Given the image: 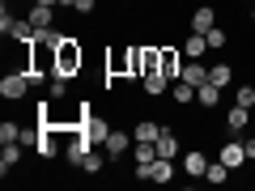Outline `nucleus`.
<instances>
[{
  "label": "nucleus",
  "instance_id": "obj_1",
  "mask_svg": "<svg viewBox=\"0 0 255 191\" xmlns=\"http://www.w3.org/2000/svg\"><path fill=\"white\" fill-rule=\"evenodd\" d=\"M81 68H85V47H81V38L68 34L55 47V77H81Z\"/></svg>",
  "mask_w": 255,
  "mask_h": 191
},
{
  "label": "nucleus",
  "instance_id": "obj_2",
  "mask_svg": "<svg viewBox=\"0 0 255 191\" xmlns=\"http://www.w3.org/2000/svg\"><path fill=\"white\" fill-rule=\"evenodd\" d=\"M26 90H30V73L26 68H13V73L0 77V98L17 102V98H26Z\"/></svg>",
  "mask_w": 255,
  "mask_h": 191
},
{
  "label": "nucleus",
  "instance_id": "obj_3",
  "mask_svg": "<svg viewBox=\"0 0 255 191\" xmlns=\"http://www.w3.org/2000/svg\"><path fill=\"white\" fill-rule=\"evenodd\" d=\"M157 73L170 77V81H179V77H183V55H179V47H174V43H162V60H157Z\"/></svg>",
  "mask_w": 255,
  "mask_h": 191
},
{
  "label": "nucleus",
  "instance_id": "obj_4",
  "mask_svg": "<svg viewBox=\"0 0 255 191\" xmlns=\"http://www.w3.org/2000/svg\"><path fill=\"white\" fill-rule=\"evenodd\" d=\"M217 162H226L230 170H238V166L247 162V140H226V145L217 149Z\"/></svg>",
  "mask_w": 255,
  "mask_h": 191
},
{
  "label": "nucleus",
  "instance_id": "obj_5",
  "mask_svg": "<svg viewBox=\"0 0 255 191\" xmlns=\"http://www.w3.org/2000/svg\"><path fill=\"white\" fill-rule=\"evenodd\" d=\"M81 132H85V140H90V145H107V136H111V127L102 123V119L94 115V110L81 119Z\"/></svg>",
  "mask_w": 255,
  "mask_h": 191
},
{
  "label": "nucleus",
  "instance_id": "obj_6",
  "mask_svg": "<svg viewBox=\"0 0 255 191\" xmlns=\"http://www.w3.org/2000/svg\"><path fill=\"white\" fill-rule=\"evenodd\" d=\"M217 26V4H200V9H191V30L196 34H209Z\"/></svg>",
  "mask_w": 255,
  "mask_h": 191
},
{
  "label": "nucleus",
  "instance_id": "obj_7",
  "mask_svg": "<svg viewBox=\"0 0 255 191\" xmlns=\"http://www.w3.org/2000/svg\"><path fill=\"white\" fill-rule=\"evenodd\" d=\"M204 170H209V153H204V149L183 153V174H187V179H204Z\"/></svg>",
  "mask_w": 255,
  "mask_h": 191
},
{
  "label": "nucleus",
  "instance_id": "obj_8",
  "mask_svg": "<svg viewBox=\"0 0 255 191\" xmlns=\"http://www.w3.org/2000/svg\"><path fill=\"white\" fill-rule=\"evenodd\" d=\"M132 145H136V136H128V132H111L102 149H107V153H111V162H115V157H119V153H128Z\"/></svg>",
  "mask_w": 255,
  "mask_h": 191
},
{
  "label": "nucleus",
  "instance_id": "obj_9",
  "mask_svg": "<svg viewBox=\"0 0 255 191\" xmlns=\"http://www.w3.org/2000/svg\"><path fill=\"white\" fill-rule=\"evenodd\" d=\"M140 81H145V94H149V98H162V94H170V77H162V73H145V77H140Z\"/></svg>",
  "mask_w": 255,
  "mask_h": 191
},
{
  "label": "nucleus",
  "instance_id": "obj_10",
  "mask_svg": "<svg viewBox=\"0 0 255 191\" xmlns=\"http://www.w3.org/2000/svg\"><path fill=\"white\" fill-rule=\"evenodd\" d=\"M179 81H187V85H196V90H200V85L209 81V68H204L200 60H187V64H183V77H179Z\"/></svg>",
  "mask_w": 255,
  "mask_h": 191
},
{
  "label": "nucleus",
  "instance_id": "obj_11",
  "mask_svg": "<svg viewBox=\"0 0 255 191\" xmlns=\"http://www.w3.org/2000/svg\"><path fill=\"white\" fill-rule=\"evenodd\" d=\"M157 157H179V136H174V127H162V136H157Z\"/></svg>",
  "mask_w": 255,
  "mask_h": 191
},
{
  "label": "nucleus",
  "instance_id": "obj_12",
  "mask_svg": "<svg viewBox=\"0 0 255 191\" xmlns=\"http://www.w3.org/2000/svg\"><path fill=\"white\" fill-rule=\"evenodd\" d=\"M30 26H34V30L55 26V4H34V9H30Z\"/></svg>",
  "mask_w": 255,
  "mask_h": 191
},
{
  "label": "nucleus",
  "instance_id": "obj_13",
  "mask_svg": "<svg viewBox=\"0 0 255 191\" xmlns=\"http://www.w3.org/2000/svg\"><path fill=\"white\" fill-rule=\"evenodd\" d=\"M196 102H200L204 110H217V102H221V85H213V81H204L200 90H196Z\"/></svg>",
  "mask_w": 255,
  "mask_h": 191
},
{
  "label": "nucleus",
  "instance_id": "obj_14",
  "mask_svg": "<svg viewBox=\"0 0 255 191\" xmlns=\"http://www.w3.org/2000/svg\"><path fill=\"white\" fill-rule=\"evenodd\" d=\"M204 51H209V38H204V34H196V30H191V34L183 38V55H187V60H200Z\"/></svg>",
  "mask_w": 255,
  "mask_h": 191
},
{
  "label": "nucleus",
  "instance_id": "obj_15",
  "mask_svg": "<svg viewBox=\"0 0 255 191\" xmlns=\"http://www.w3.org/2000/svg\"><path fill=\"white\" fill-rule=\"evenodd\" d=\"M98 149H102V145H98ZM98 149H90V153L81 157V166H77L81 174H102V170H107V157H102Z\"/></svg>",
  "mask_w": 255,
  "mask_h": 191
},
{
  "label": "nucleus",
  "instance_id": "obj_16",
  "mask_svg": "<svg viewBox=\"0 0 255 191\" xmlns=\"http://www.w3.org/2000/svg\"><path fill=\"white\" fill-rule=\"evenodd\" d=\"M170 98H174V106H191V102H196V85L174 81V85H170Z\"/></svg>",
  "mask_w": 255,
  "mask_h": 191
},
{
  "label": "nucleus",
  "instance_id": "obj_17",
  "mask_svg": "<svg viewBox=\"0 0 255 191\" xmlns=\"http://www.w3.org/2000/svg\"><path fill=\"white\" fill-rule=\"evenodd\" d=\"M247 123H251V106H238V102H234V110L226 115V127H230V132H243Z\"/></svg>",
  "mask_w": 255,
  "mask_h": 191
},
{
  "label": "nucleus",
  "instance_id": "obj_18",
  "mask_svg": "<svg viewBox=\"0 0 255 191\" xmlns=\"http://www.w3.org/2000/svg\"><path fill=\"white\" fill-rule=\"evenodd\" d=\"M162 127H166V123H153V119H140V123L132 127V136H136V140H157V136H162Z\"/></svg>",
  "mask_w": 255,
  "mask_h": 191
},
{
  "label": "nucleus",
  "instance_id": "obj_19",
  "mask_svg": "<svg viewBox=\"0 0 255 191\" xmlns=\"http://www.w3.org/2000/svg\"><path fill=\"white\" fill-rule=\"evenodd\" d=\"M230 166L226 162H209V170H204V183H213V187H217V183H230Z\"/></svg>",
  "mask_w": 255,
  "mask_h": 191
},
{
  "label": "nucleus",
  "instance_id": "obj_20",
  "mask_svg": "<svg viewBox=\"0 0 255 191\" xmlns=\"http://www.w3.org/2000/svg\"><path fill=\"white\" fill-rule=\"evenodd\" d=\"M17 162H21V149H17V140H13V145H4V153H0V174L9 179V170H13Z\"/></svg>",
  "mask_w": 255,
  "mask_h": 191
},
{
  "label": "nucleus",
  "instance_id": "obj_21",
  "mask_svg": "<svg viewBox=\"0 0 255 191\" xmlns=\"http://www.w3.org/2000/svg\"><path fill=\"white\" fill-rule=\"evenodd\" d=\"M209 81H213V85H221V90H226V85L234 81V68H230V64H213V68H209Z\"/></svg>",
  "mask_w": 255,
  "mask_h": 191
},
{
  "label": "nucleus",
  "instance_id": "obj_22",
  "mask_svg": "<svg viewBox=\"0 0 255 191\" xmlns=\"http://www.w3.org/2000/svg\"><path fill=\"white\" fill-rule=\"evenodd\" d=\"M204 38H209V51H221V47H230V34H226L221 26H213V30H209Z\"/></svg>",
  "mask_w": 255,
  "mask_h": 191
},
{
  "label": "nucleus",
  "instance_id": "obj_23",
  "mask_svg": "<svg viewBox=\"0 0 255 191\" xmlns=\"http://www.w3.org/2000/svg\"><path fill=\"white\" fill-rule=\"evenodd\" d=\"M47 94H51L55 102H64V98H68V77H51V85H47Z\"/></svg>",
  "mask_w": 255,
  "mask_h": 191
},
{
  "label": "nucleus",
  "instance_id": "obj_24",
  "mask_svg": "<svg viewBox=\"0 0 255 191\" xmlns=\"http://www.w3.org/2000/svg\"><path fill=\"white\" fill-rule=\"evenodd\" d=\"M234 102H238V106H255V85H238V90H234Z\"/></svg>",
  "mask_w": 255,
  "mask_h": 191
},
{
  "label": "nucleus",
  "instance_id": "obj_25",
  "mask_svg": "<svg viewBox=\"0 0 255 191\" xmlns=\"http://www.w3.org/2000/svg\"><path fill=\"white\" fill-rule=\"evenodd\" d=\"M38 38H43L47 47H60V43H64L68 34H64V30H55V26H47V30H38Z\"/></svg>",
  "mask_w": 255,
  "mask_h": 191
},
{
  "label": "nucleus",
  "instance_id": "obj_26",
  "mask_svg": "<svg viewBox=\"0 0 255 191\" xmlns=\"http://www.w3.org/2000/svg\"><path fill=\"white\" fill-rule=\"evenodd\" d=\"M0 140H4V145L21 140V127H17V123H0Z\"/></svg>",
  "mask_w": 255,
  "mask_h": 191
},
{
  "label": "nucleus",
  "instance_id": "obj_27",
  "mask_svg": "<svg viewBox=\"0 0 255 191\" xmlns=\"http://www.w3.org/2000/svg\"><path fill=\"white\" fill-rule=\"evenodd\" d=\"M94 9H98V0H77V4H73V13H81V17H90Z\"/></svg>",
  "mask_w": 255,
  "mask_h": 191
},
{
  "label": "nucleus",
  "instance_id": "obj_28",
  "mask_svg": "<svg viewBox=\"0 0 255 191\" xmlns=\"http://www.w3.org/2000/svg\"><path fill=\"white\" fill-rule=\"evenodd\" d=\"M247 157H251V162H255V136L247 140Z\"/></svg>",
  "mask_w": 255,
  "mask_h": 191
},
{
  "label": "nucleus",
  "instance_id": "obj_29",
  "mask_svg": "<svg viewBox=\"0 0 255 191\" xmlns=\"http://www.w3.org/2000/svg\"><path fill=\"white\" fill-rule=\"evenodd\" d=\"M73 4H77V0H60V9H68V13H73Z\"/></svg>",
  "mask_w": 255,
  "mask_h": 191
},
{
  "label": "nucleus",
  "instance_id": "obj_30",
  "mask_svg": "<svg viewBox=\"0 0 255 191\" xmlns=\"http://www.w3.org/2000/svg\"><path fill=\"white\" fill-rule=\"evenodd\" d=\"M34 4H55V9H60V0H34Z\"/></svg>",
  "mask_w": 255,
  "mask_h": 191
},
{
  "label": "nucleus",
  "instance_id": "obj_31",
  "mask_svg": "<svg viewBox=\"0 0 255 191\" xmlns=\"http://www.w3.org/2000/svg\"><path fill=\"white\" fill-rule=\"evenodd\" d=\"M243 4H255V0H243Z\"/></svg>",
  "mask_w": 255,
  "mask_h": 191
}]
</instances>
